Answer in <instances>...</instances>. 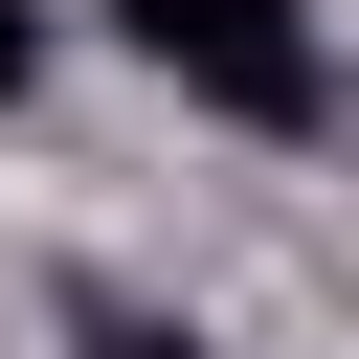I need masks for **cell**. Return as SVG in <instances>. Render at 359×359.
Wrapping results in <instances>:
<instances>
[{"mask_svg": "<svg viewBox=\"0 0 359 359\" xmlns=\"http://www.w3.org/2000/svg\"><path fill=\"white\" fill-rule=\"evenodd\" d=\"M202 112H247V135H314L337 112V45H314V0H112Z\"/></svg>", "mask_w": 359, "mask_h": 359, "instance_id": "cell-1", "label": "cell"}, {"mask_svg": "<svg viewBox=\"0 0 359 359\" xmlns=\"http://www.w3.org/2000/svg\"><path fill=\"white\" fill-rule=\"evenodd\" d=\"M22 90H45V0H0V112H22Z\"/></svg>", "mask_w": 359, "mask_h": 359, "instance_id": "cell-2", "label": "cell"}, {"mask_svg": "<svg viewBox=\"0 0 359 359\" xmlns=\"http://www.w3.org/2000/svg\"><path fill=\"white\" fill-rule=\"evenodd\" d=\"M90 359H202V337H157V314H135V337H90Z\"/></svg>", "mask_w": 359, "mask_h": 359, "instance_id": "cell-3", "label": "cell"}]
</instances>
